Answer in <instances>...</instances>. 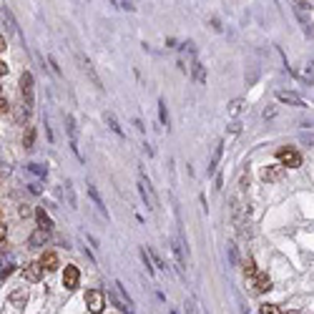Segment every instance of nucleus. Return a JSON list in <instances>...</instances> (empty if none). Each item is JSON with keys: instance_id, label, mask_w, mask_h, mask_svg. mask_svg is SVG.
I'll return each mask as SVG.
<instances>
[{"instance_id": "obj_2", "label": "nucleus", "mask_w": 314, "mask_h": 314, "mask_svg": "<svg viewBox=\"0 0 314 314\" xmlns=\"http://www.w3.org/2000/svg\"><path fill=\"white\" fill-rule=\"evenodd\" d=\"M86 304L88 309L93 314L103 312V307H106V294L103 291H98V289H88L86 291Z\"/></svg>"}, {"instance_id": "obj_5", "label": "nucleus", "mask_w": 314, "mask_h": 314, "mask_svg": "<svg viewBox=\"0 0 314 314\" xmlns=\"http://www.w3.org/2000/svg\"><path fill=\"white\" fill-rule=\"evenodd\" d=\"M20 91H23V98H26V108H33V76L28 71L20 76Z\"/></svg>"}, {"instance_id": "obj_3", "label": "nucleus", "mask_w": 314, "mask_h": 314, "mask_svg": "<svg viewBox=\"0 0 314 314\" xmlns=\"http://www.w3.org/2000/svg\"><path fill=\"white\" fill-rule=\"evenodd\" d=\"M108 294H111V302H114V304L123 314H136V312H133V304H131V297H128V294L123 297V294H121V289H118V284H116Z\"/></svg>"}, {"instance_id": "obj_19", "label": "nucleus", "mask_w": 314, "mask_h": 314, "mask_svg": "<svg viewBox=\"0 0 314 314\" xmlns=\"http://www.w3.org/2000/svg\"><path fill=\"white\" fill-rule=\"evenodd\" d=\"M106 121H108V126L114 128L116 133H123V131H121V126H118V121L114 118V114H106Z\"/></svg>"}, {"instance_id": "obj_14", "label": "nucleus", "mask_w": 314, "mask_h": 314, "mask_svg": "<svg viewBox=\"0 0 314 314\" xmlns=\"http://www.w3.org/2000/svg\"><path fill=\"white\" fill-rule=\"evenodd\" d=\"M46 241H48V231H43V229L33 231V236H30V246H43Z\"/></svg>"}, {"instance_id": "obj_11", "label": "nucleus", "mask_w": 314, "mask_h": 314, "mask_svg": "<svg viewBox=\"0 0 314 314\" xmlns=\"http://www.w3.org/2000/svg\"><path fill=\"white\" fill-rule=\"evenodd\" d=\"M40 264H43V269L53 272V269H58V257L53 254V252H43V257H40Z\"/></svg>"}, {"instance_id": "obj_23", "label": "nucleus", "mask_w": 314, "mask_h": 314, "mask_svg": "<svg viewBox=\"0 0 314 314\" xmlns=\"http://www.w3.org/2000/svg\"><path fill=\"white\" fill-rule=\"evenodd\" d=\"M0 111H3V114H8V111H10V106H8V101H5V96L0 98Z\"/></svg>"}, {"instance_id": "obj_24", "label": "nucleus", "mask_w": 314, "mask_h": 314, "mask_svg": "<svg viewBox=\"0 0 314 314\" xmlns=\"http://www.w3.org/2000/svg\"><path fill=\"white\" fill-rule=\"evenodd\" d=\"M20 216H30V206H20Z\"/></svg>"}, {"instance_id": "obj_21", "label": "nucleus", "mask_w": 314, "mask_h": 314, "mask_svg": "<svg viewBox=\"0 0 314 314\" xmlns=\"http://www.w3.org/2000/svg\"><path fill=\"white\" fill-rule=\"evenodd\" d=\"M88 191H91V196H93V201H96V204H98L101 209H106V206H103V201H101V196H98V191H96L93 186H88Z\"/></svg>"}, {"instance_id": "obj_4", "label": "nucleus", "mask_w": 314, "mask_h": 314, "mask_svg": "<svg viewBox=\"0 0 314 314\" xmlns=\"http://www.w3.org/2000/svg\"><path fill=\"white\" fill-rule=\"evenodd\" d=\"M139 189H141V196L146 199V204H148V209H156L159 206V201H156V194H153V189H151V184H148V178L146 176H139Z\"/></svg>"}, {"instance_id": "obj_1", "label": "nucleus", "mask_w": 314, "mask_h": 314, "mask_svg": "<svg viewBox=\"0 0 314 314\" xmlns=\"http://www.w3.org/2000/svg\"><path fill=\"white\" fill-rule=\"evenodd\" d=\"M277 161H279V166H286V169H299L302 166V156L289 146L277 151Z\"/></svg>"}, {"instance_id": "obj_16", "label": "nucleus", "mask_w": 314, "mask_h": 314, "mask_svg": "<svg viewBox=\"0 0 314 314\" xmlns=\"http://www.w3.org/2000/svg\"><path fill=\"white\" fill-rule=\"evenodd\" d=\"M244 274H246L249 279H254V277H257V269H254V261H252V259H249V257L244 259Z\"/></svg>"}, {"instance_id": "obj_15", "label": "nucleus", "mask_w": 314, "mask_h": 314, "mask_svg": "<svg viewBox=\"0 0 314 314\" xmlns=\"http://www.w3.org/2000/svg\"><path fill=\"white\" fill-rule=\"evenodd\" d=\"M221 148H224V143H216V148H214V156H211V166H209V171H214V169L219 166V159H221Z\"/></svg>"}, {"instance_id": "obj_13", "label": "nucleus", "mask_w": 314, "mask_h": 314, "mask_svg": "<svg viewBox=\"0 0 314 314\" xmlns=\"http://www.w3.org/2000/svg\"><path fill=\"white\" fill-rule=\"evenodd\" d=\"M277 98H279V101H286V103H294V106H299V108H304V106H307L299 96H294V93H284V91H282V93H277Z\"/></svg>"}, {"instance_id": "obj_10", "label": "nucleus", "mask_w": 314, "mask_h": 314, "mask_svg": "<svg viewBox=\"0 0 314 314\" xmlns=\"http://www.w3.org/2000/svg\"><path fill=\"white\" fill-rule=\"evenodd\" d=\"M35 219H38V229H43V231H51V229H53L51 216H48L43 209H38V211H35Z\"/></svg>"}, {"instance_id": "obj_8", "label": "nucleus", "mask_w": 314, "mask_h": 314, "mask_svg": "<svg viewBox=\"0 0 314 314\" xmlns=\"http://www.w3.org/2000/svg\"><path fill=\"white\" fill-rule=\"evenodd\" d=\"M252 282H254V289H257V291H269V289H272V279H269L264 272H257V277H254Z\"/></svg>"}, {"instance_id": "obj_7", "label": "nucleus", "mask_w": 314, "mask_h": 314, "mask_svg": "<svg viewBox=\"0 0 314 314\" xmlns=\"http://www.w3.org/2000/svg\"><path fill=\"white\" fill-rule=\"evenodd\" d=\"M78 279H81L78 269H76V266H65V272H63V284H65V289H76V286H78Z\"/></svg>"}, {"instance_id": "obj_12", "label": "nucleus", "mask_w": 314, "mask_h": 314, "mask_svg": "<svg viewBox=\"0 0 314 314\" xmlns=\"http://www.w3.org/2000/svg\"><path fill=\"white\" fill-rule=\"evenodd\" d=\"M26 302H28V291L26 289H18V291L10 294V304L13 307H26Z\"/></svg>"}, {"instance_id": "obj_9", "label": "nucleus", "mask_w": 314, "mask_h": 314, "mask_svg": "<svg viewBox=\"0 0 314 314\" xmlns=\"http://www.w3.org/2000/svg\"><path fill=\"white\" fill-rule=\"evenodd\" d=\"M282 171H284V166H266V169L261 171V178H264V181H279V178H282Z\"/></svg>"}, {"instance_id": "obj_6", "label": "nucleus", "mask_w": 314, "mask_h": 314, "mask_svg": "<svg viewBox=\"0 0 314 314\" xmlns=\"http://www.w3.org/2000/svg\"><path fill=\"white\" fill-rule=\"evenodd\" d=\"M23 277L28 279V282H40V277H43V264L40 261H30L23 266Z\"/></svg>"}, {"instance_id": "obj_25", "label": "nucleus", "mask_w": 314, "mask_h": 314, "mask_svg": "<svg viewBox=\"0 0 314 314\" xmlns=\"http://www.w3.org/2000/svg\"><path fill=\"white\" fill-rule=\"evenodd\" d=\"M286 314H299V312H286Z\"/></svg>"}, {"instance_id": "obj_22", "label": "nucleus", "mask_w": 314, "mask_h": 314, "mask_svg": "<svg viewBox=\"0 0 314 314\" xmlns=\"http://www.w3.org/2000/svg\"><path fill=\"white\" fill-rule=\"evenodd\" d=\"M261 314H282V312H279V307H277V304H266V307L261 309Z\"/></svg>"}, {"instance_id": "obj_17", "label": "nucleus", "mask_w": 314, "mask_h": 314, "mask_svg": "<svg viewBox=\"0 0 314 314\" xmlns=\"http://www.w3.org/2000/svg\"><path fill=\"white\" fill-rule=\"evenodd\" d=\"M159 116H161V123L169 126V111H166V101H164V98L159 101Z\"/></svg>"}, {"instance_id": "obj_18", "label": "nucleus", "mask_w": 314, "mask_h": 314, "mask_svg": "<svg viewBox=\"0 0 314 314\" xmlns=\"http://www.w3.org/2000/svg\"><path fill=\"white\" fill-rule=\"evenodd\" d=\"M194 76H196V81H199V83L206 81V73H204V68H201L199 60H194Z\"/></svg>"}, {"instance_id": "obj_20", "label": "nucleus", "mask_w": 314, "mask_h": 314, "mask_svg": "<svg viewBox=\"0 0 314 314\" xmlns=\"http://www.w3.org/2000/svg\"><path fill=\"white\" fill-rule=\"evenodd\" d=\"M33 136H35V133H33V128H28V131H26V136H23V143H26V148H30V146H33Z\"/></svg>"}]
</instances>
